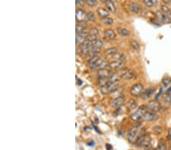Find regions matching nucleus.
I'll return each instance as SVG.
<instances>
[{
  "mask_svg": "<svg viewBox=\"0 0 171 150\" xmlns=\"http://www.w3.org/2000/svg\"><path fill=\"white\" fill-rule=\"evenodd\" d=\"M136 145L139 147H144V148H149L151 146V139L149 136L145 134V131L140 134L138 136V139L136 142Z\"/></svg>",
  "mask_w": 171,
  "mask_h": 150,
  "instance_id": "f257e3e1",
  "label": "nucleus"
},
{
  "mask_svg": "<svg viewBox=\"0 0 171 150\" xmlns=\"http://www.w3.org/2000/svg\"><path fill=\"white\" fill-rule=\"evenodd\" d=\"M147 111H148L147 106L143 105L142 106L138 107L136 110V111L130 115V118H131V120H133L135 121H140L141 119L143 118V117H144V114L147 112Z\"/></svg>",
  "mask_w": 171,
  "mask_h": 150,
  "instance_id": "f03ea898",
  "label": "nucleus"
},
{
  "mask_svg": "<svg viewBox=\"0 0 171 150\" xmlns=\"http://www.w3.org/2000/svg\"><path fill=\"white\" fill-rule=\"evenodd\" d=\"M148 111H153V112H157L161 111L163 109V105L157 101V100H151L146 105Z\"/></svg>",
  "mask_w": 171,
  "mask_h": 150,
  "instance_id": "7ed1b4c3",
  "label": "nucleus"
},
{
  "mask_svg": "<svg viewBox=\"0 0 171 150\" xmlns=\"http://www.w3.org/2000/svg\"><path fill=\"white\" fill-rule=\"evenodd\" d=\"M118 88H119V83L109 82L106 86L100 88V91L103 94H110L114 90H117Z\"/></svg>",
  "mask_w": 171,
  "mask_h": 150,
  "instance_id": "20e7f679",
  "label": "nucleus"
},
{
  "mask_svg": "<svg viewBox=\"0 0 171 150\" xmlns=\"http://www.w3.org/2000/svg\"><path fill=\"white\" fill-rule=\"evenodd\" d=\"M139 136V128L138 125L131 127L128 133V140L130 143H136Z\"/></svg>",
  "mask_w": 171,
  "mask_h": 150,
  "instance_id": "39448f33",
  "label": "nucleus"
},
{
  "mask_svg": "<svg viewBox=\"0 0 171 150\" xmlns=\"http://www.w3.org/2000/svg\"><path fill=\"white\" fill-rule=\"evenodd\" d=\"M143 92H144V86L139 83L134 84L130 89V93L136 97L142 96Z\"/></svg>",
  "mask_w": 171,
  "mask_h": 150,
  "instance_id": "423d86ee",
  "label": "nucleus"
},
{
  "mask_svg": "<svg viewBox=\"0 0 171 150\" xmlns=\"http://www.w3.org/2000/svg\"><path fill=\"white\" fill-rule=\"evenodd\" d=\"M157 21L161 24H170L171 23V18L170 16L165 15L164 13L162 12L161 11H157L155 13Z\"/></svg>",
  "mask_w": 171,
  "mask_h": 150,
  "instance_id": "0eeeda50",
  "label": "nucleus"
},
{
  "mask_svg": "<svg viewBox=\"0 0 171 150\" xmlns=\"http://www.w3.org/2000/svg\"><path fill=\"white\" fill-rule=\"evenodd\" d=\"M135 77V73L134 71L129 68H124L121 72L122 79L125 80H129Z\"/></svg>",
  "mask_w": 171,
  "mask_h": 150,
  "instance_id": "6e6552de",
  "label": "nucleus"
},
{
  "mask_svg": "<svg viewBox=\"0 0 171 150\" xmlns=\"http://www.w3.org/2000/svg\"><path fill=\"white\" fill-rule=\"evenodd\" d=\"M75 17H76V20L79 22H84L88 19V15L85 13V11L82 8H77L76 9Z\"/></svg>",
  "mask_w": 171,
  "mask_h": 150,
  "instance_id": "1a4fd4ad",
  "label": "nucleus"
},
{
  "mask_svg": "<svg viewBox=\"0 0 171 150\" xmlns=\"http://www.w3.org/2000/svg\"><path fill=\"white\" fill-rule=\"evenodd\" d=\"M125 65V63L123 61H113L112 62L109 63L108 68H110V70H114V71H116V70H119V69L123 68V67Z\"/></svg>",
  "mask_w": 171,
  "mask_h": 150,
  "instance_id": "9d476101",
  "label": "nucleus"
},
{
  "mask_svg": "<svg viewBox=\"0 0 171 150\" xmlns=\"http://www.w3.org/2000/svg\"><path fill=\"white\" fill-rule=\"evenodd\" d=\"M129 9L131 11V12L136 15H140L142 11V6L139 4H138L137 2H130V4L129 5Z\"/></svg>",
  "mask_w": 171,
  "mask_h": 150,
  "instance_id": "9b49d317",
  "label": "nucleus"
},
{
  "mask_svg": "<svg viewBox=\"0 0 171 150\" xmlns=\"http://www.w3.org/2000/svg\"><path fill=\"white\" fill-rule=\"evenodd\" d=\"M124 102H125V97L124 96H117L111 101L110 104L113 108H119L123 105Z\"/></svg>",
  "mask_w": 171,
  "mask_h": 150,
  "instance_id": "f8f14e48",
  "label": "nucleus"
},
{
  "mask_svg": "<svg viewBox=\"0 0 171 150\" xmlns=\"http://www.w3.org/2000/svg\"><path fill=\"white\" fill-rule=\"evenodd\" d=\"M158 118V115H157L156 112H153L151 111H147V112L144 114L143 119L144 121H155Z\"/></svg>",
  "mask_w": 171,
  "mask_h": 150,
  "instance_id": "ddd939ff",
  "label": "nucleus"
},
{
  "mask_svg": "<svg viewBox=\"0 0 171 150\" xmlns=\"http://www.w3.org/2000/svg\"><path fill=\"white\" fill-rule=\"evenodd\" d=\"M111 73H112L111 70L107 68H100L98 69L97 71L98 77H106V78H108Z\"/></svg>",
  "mask_w": 171,
  "mask_h": 150,
  "instance_id": "4468645a",
  "label": "nucleus"
},
{
  "mask_svg": "<svg viewBox=\"0 0 171 150\" xmlns=\"http://www.w3.org/2000/svg\"><path fill=\"white\" fill-rule=\"evenodd\" d=\"M155 89L153 87L148 88V89H147L146 90H144L142 95V99H143V100H146L148 99V98H150L151 96H152V94L155 93Z\"/></svg>",
  "mask_w": 171,
  "mask_h": 150,
  "instance_id": "2eb2a0df",
  "label": "nucleus"
},
{
  "mask_svg": "<svg viewBox=\"0 0 171 150\" xmlns=\"http://www.w3.org/2000/svg\"><path fill=\"white\" fill-rule=\"evenodd\" d=\"M109 81L113 83H119L120 80L122 79L121 75H119L117 73H111L110 77H108Z\"/></svg>",
  "mask_w": 171,
  "mask_h": 150,
  "instance_id": "dca6fc26",
  "label": "nucleus"
},
{
  "mask_svg": "<svg viewBox=\"0 0 171 150\" xmlns=\"http://www.w3.org/2000/svg\"><path fill=\"white\" fill-rule=\"evenodd\" d=\"M155 150H167V143L166 140L164 139H161L159 140L158 145L157 146V148L155 149Z\"/></svg>",
  "mask_w": 171,
  "mask_h": 150,
  "instance_id": "f3484780",
  "label": "nucleus"
},
{
  "mask_svg": "<svg viewBox=\"0 0 171 150\" xmlns=\"http://www.w3.org/2000/svg\"><path fill=\"white\" fill-rule=\"evenodd\" d=\"M97 15H99L101 18H106V17H109L110 15V12H109V11L107 9L104 8H99L97 11Z\"/></svg>",
  "mask_w": 171,
  "mask_h": 150,
  "instance_id": "a211bd4d",
  "label": "nucleus"
},
{
  "mask_svg": "<svg viewBox=\"0 0 171 150\" xmlns=\"http://www.w3.org/2000/svg\"><path fill=\"white\" fill-rule=\"evenodd\" d=\"M104 36L110 40H114L116 38V33L112 29H106L104 30Z\"/></svg>",
  "mask_w": 171,
  "mask_h": 150,
  "instance_id": "6ab92c4d",
  "label": "nucleus"
},
{
  "mask_svg": "<svg viewBox=\"0 0 171 150\" xmlns=\"http://www.w3.org/2000/svg\"><path fill=\"white\" fill-rule=\"evenodd\" d=\"M116 30L118 34L122 36H128L130 35V31L125 27H118Z\"/></svg>",
  "mask_w": 171,
  "mask_h": 150,
  "instance_id": "aec40b11",
  "label": "nucleus"
},
{
  "mask_svg": "<svg viewBox=\"0 0 171 150\" xmlns=\"http://www.w3.org/2000/svg\"><path fill=\"white\" fill-rule=\"evenodd\" d=\"M104 4L105 5H106V8H107L110 11H111V12H115L116 10V6H115V5L113 2V1H111V0H106Z\"/></svg>",
  "mask_w": 171,
  "mask_h": 150,
  "instance_id": "412c9836",
  "label": "nucleus"
},
{
  "mask_svg": "<svg viewBox=\"0 0 171 150\" xmlns=\"http://www.w3.org/2000/svg\"><path fill=\"white\" fill-rule=\"evenodd\" d=\"M126 106H127L129 110L132 111L136 108V106H137V102L134 99H130L128 101L127 104H126Z\"/></svg>",
  "mask_w": 171,
  "mask_h": 150,
  "instance_id": "4be33fe9",
  "label": "nucleus"
},
{
  "mask_svg": "<svg viewBox=\"0 0 171 150\" xmlns=\"http://www.w3.org/2000/svg\"><path fill=\"white\" fill-rule=\"evenodd\" d=\"M162 99H163V101L166 104L171 105V95L167 93V92L163 93V95H162Z\"/></svg>",
  "mask_w": 171,
  "mask_h": 150,
  "instance_id": "5701e85b",
  "label": "nucleus"
},
{
  "mask_svg": "<svg viewBox=\"0 0 171 150\" xmlns=\"http://www.w3.org/2000/svg\"><path fill=\"white\" fill-rule=\"evenodd\" d=\"M161 11L164 13L165 15H168V16H171V8L167 6V5H161Z\"/></svg>",
  "mask_w": 171,
  "mask_h": 150,
  "instance_id": "b1692460",
  "label": "nucleus"
},
{
  "mask_svg": "<svg viewBox=\"0 0 171 150\" xmlns=\"http://www.w3.org/2000/svg\"><path fill=\"white\" fill-rule=\"evenodd\" d=\"M109 82H110L109 81V79L106 78V77H99V79L97 80L98 85L100 86V87H103V86H106Z\"/></svg>",
  "mask_w": 171,
  "mask_h": 150,
  "instance_id": "393cba45",
  "label": "nucleus"
},
{
  "mask_svg": "<svg viewBox=\"0 0 171 150\" xmlns=\"http://www.w3.org/2000/svg\"><path fill=\"white\" fill-rule=\"evenodd\" d=\"M130 46L132 48V49L136 52H138L140 50V45L138 42L135 40H132L130 41Z\"/></svg>",
  "mask_w": 171,
  "mask_h": 150,
  "instance_id": "a878e982",
  "label": "nucleus"
},
{
  "mask_svg": "<svg viewBox=\"0 0 171 150\" xmlns=\"http://www.w3.org/2000/svg\"><path fill=\"white\" fill-rule=\"evenodd\" d=\"M85 24H82V22H81L80 24H76V27H75V30H76V33H80L82 32L85 30Z\"/></svg>",
  "mask_w": 171,
  "mask_h": 150,
  "instance_id": "bb28decb",
  "label": "nucleus"
},
{
  "mask_svg": "<svg viewBox=\"0 0 171 150\" xmlns=\"http://www.w3.org/2000/svg\"><path fill=\"white\" fill-rule=\"evenodd\" d=\"M103 45H104L103 42L100 40H99V39H97V40L92 42V46H94V48L98 49H100L103 46Z\"/></svg>",
  "mask_w": 171,
  "mask_h": 150,
  "instance_id": "cd10ccee",
  "label": "nucleus"
},
{
  "mask_svg": "<svg viewBox=\"0 0 171 150\" xmlns=\"http://www.w3.org/2000/svg\"><path fill=\"white\" fill-rule=\"evenodd\" d=\"M113 58H114V59H116V60L123 61L125 58V55L123 54V52H117L116 54L113 55Z\"/></svg>",
  "mask_w": 171,
  "mask_h": 150,
  "instance_id": "c85d7f7f",
  "label": "nucleus"
},
{
  "mask_svg": "<svg viewBox=\"0 0 171 150\" xmlns=\"http://www.w3.org/2000/svg\"><path fill=\"white\" fill-rule=\"evenodd\" d=\"M171 83V77L169 76H165L162 79V84L164 87H167L170 85Z\"/></svg>",
  "mask_w": 171,
  "mask_h": 150,
  "instance_id": "c756f323",
  "label": "nucleus"
},
{
  "mask_svg": "<svg viewBox=\"0 0 171 150\" xmlns=\"http://www.w3.org/2000/svg\"><path fill=\"white\" fill-rule=\"evenodd\" d=\"M118 52V49L116 48V47H112V48H109L105 51V53L107 55H115L116 52Z\"/></svg>",
  "mask_w": 171,
  "mask_h": 150,
  "instance_id": "7c9ffc66",
  "label": "nucleus"
},
{
  "mask_svg": "<svg viewBox=\"0 0 171 150\" xmlns=\"http://www.w3.org/2000/svg\"><path fill=\"white\" fill-rule=\"evenodd\" d=\"M84 2L90 7H95L97 5V0H84Z\"/></svg>",
  "mask_w": 171,
  "mask_h": 150,
  "instance_id": "2f4dec72",
  "label": "nucleus"
},
{
  "mask_svg": "<svg viewBox=\"0 0 171 150\" xmlns=\"http://www.w3.org/2000/svg\"><path fill=\"white\" fill-rule=\"evenodd\" d=\"M101 21H102L103 23L105 24L106 25H111L113 23V20L110 18H109V17H106V18H103L101 19Z\"/></svg>",
  "mask_w": 171,
  "mask_h": 150,
  "instance_id": "473e14b6",
  "label": "nucleus"
},
{
  "mask_svg": "<svg viewBox=\"0 0 171 150\" xmlns=\"http://www.w3.org/2000/svg\"><path fill=\"white\" fill-rule=\"evenodd\" d=\"M89 33L90 34H91V35H94V36H98L99 31H98V30L97 29V28H95V27H93V28H91V29L90 30Z\"/></svg>",
  "mask_w": 171,
  "mask_h": 150,
  "instance_id": "72a5a7b5",
  "label": "nucleus"
},
{
  "mask_svg": "<svg viewBox=\"0 0 171 150\" xmlns=\"http://www.w3.org/2000/svg\"><path fill=\"white\" fill-rule=\"evenodd\" d=\"M153 131L155 132L156 134H160L162 131V127H160V126H156L153 128Z\"/></svg>",
  "mask_w": 171,
  "mask_h": 150,
  "instance_id": "f704fd0d",
  "label": "nucleus"
},
{
  "mask_svg": "<svg viewBox=\"0 0 171 150\" xmlns=\"http://www.w3.org/2000/svg\"><path fill=\"white\" fill-rule=\"evenodd\" d=\"M87 15H88V20H89V21H94L95 20V15H94V12H88Z\"/></svg>",
  "mask_w": 171,
  "mask_h": 150,
  "instance_id": "c9c22d12",
  "label": "nucleus"
},
{
  "mask_svg": "<svg viewBox=\"0 0 171 150\" xmlns=\"http://www.w3.org/2000/svg\"><path fill=\"white\" fill-rule=\"evenodd\" d=\"M143 2H144V4L148 8H151V7H153V4L152 2H151V0H143Z\"/></svg>",
  "mask_w": 171,
  "mask_h": 150,
  "instance_id": "e433bc0d",
  "label": "nucleus"
},
{
  "mask_svg": "<svg viewBox=\"0 0 171 150\" xmlns=\"http://www.w3.org/2000/svg\"><path fill=\"white\" fill-rule=\"evenodd\" d=\"M167 140L171 141V128H170V129L168 130V131H167Z\"/></svg>",
  "mask_w": 171,
  "mask_h": 150,
  "instance_id": "4c0bfd02",
  "label": "nucleus"
},
{
  "mask_svg": "<svg viewBox=\"0 0 171 150\" xmlns=\"http://www.w3.org/2000/svg\"><path fill=\"white\" fill-rule=\"evenodd\" d=\"M162 2H164V5L170 4V0H162Z\"/></svg>",
  "mask_w": 171,
  "mask_h": 150,
  "instance_id": "58836bf2",
  "label": "nucleus"
},
{
  "mask_svg": "<svg viewBox=\"0 0 171 150\" xmlns=\"http://www.w3.org/2000/svg\"><path fill=\"white\" fill-rule=\"evenodd\" d=\"M166 92H167V93H169V94H170V95H171V86H170V87L167 89V91H166Z\"/></svg>",
  "mask_w": 171,
  "mask_h": 150,
  "instance_id": "ea45409f",
  "label": "nucleus"
},
{
  "mask_svg": "<svg viewBox=\"0 0 171 150\" xmlns=\"http://www.w3.org/2000/svg\"><path fill=\"white\" fill-rule=\"evenodd\" d=\"M106 148H107V150H110V149H112V146L109 144H106Z\"/></svg>",
  "mask_w": 171,
  "mask_h": 150,
  "instance_id": "a19ab883",
  "label": "nucleus"
},
{
  "mask_svg": "<svg viewBox=\"0 0 171 150\" xmlns=\"http://www.w3.org/2000/svg\"><path fill=\"white\" fill-rule=\"evenodd\" d=\"M100 1H101L102 2H104V3H105V2H106V0H100Z\"/></svg>",
  "mask_w": 171,
  "mask_h": 150,
  "instance_id": "79ce46f5",
  "label": "nucleus"
},
{
  "mask_svg": "<svg viewBox=\"0 0 171 150\" xmlns=\"http://www.w3.org/2000/svg\"><path fill=\"white\" fill-rule=\"evenodd\" d=\"M169 150H171V143H170V146H169Z\"/></svg>",
  "mask_w": 171,
  "mask_h": 150,
  "instance_id": "37998d69",
  "label": "nucleus"
},
{
  "mask_svg": "<svg viewBox=\"0 0 171 150\" xmlns=\"http://www.w3.org/2000/svg\"><path fill=\"white\" fill-rule=\"evenodd\" d=\"M170 4H171V0H170Z\"/></svg>",
  "mask_w": 171,
  "mask_h": 150,
  "instance_id": "c03bdc74",
  "label": "nucleus"
}]
</instances>
